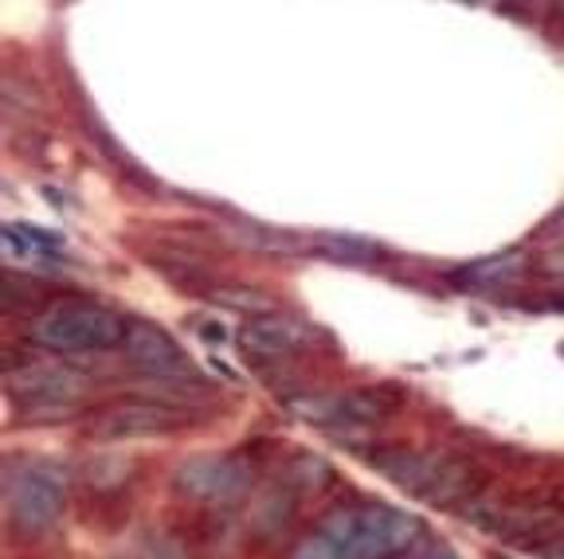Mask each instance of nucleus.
I'll return each instance as SVG.
<instances>
[{"label": "nucleus", "instance_id": "obj_18", "mask_svg": "<svg viewBox=\"0 0 564 559\" xmlns=\"http://www.w3.org/2000/svg\"><path fill=\"white\" fill-rule=\"evenodd\" d=\"M145 559H185V551H181L176 540H165V536H161V540H153V548Z\"/></svg>", "mask_w": 564, "mask_h": 559}, {"label": "nucleus", "instance_id": "obj_1", "mask_svg": "<svg viewBox=\"0 0 564 559\" xmlns=\"http://www.w3.org/2000/svg\"><path fill=\"white\" fill-rule=\"evenodd\" d=\"M326 540L337 548L341 559H392L415 544L420 520L408 513L384 505H361V508H337L322 525Z\"/></svg>", "mask_w": 564, "mask_h": 559}, {"label": "nucleus", "instance_id": "obj_6", "mask_svg": "<svg viewBox=\"0 0 564 559\" xmlns=\"http://www.w3.org/2000/svg\"><path fill=\"white\" fill-rule=\"evenodd\" d=\"M463 520H470L490 536H510V540L525 544L561 528V513L549 505H498V501L482 497H470V505H463Z\"/></svg>", "mask_w": 564, "mask_h": 559}, {"label": "nucleus", "instance_id": "obj_7", "mask_svg": "<svg viewBox=\"0 0 564 559\" xmlns=\"http://www.w3.org/2000/svg\"><path fill=\"white\" fill-rule=\"evenodd\" d=\"M122 349L141 372H150V376L165 380V384H196V368L188 364L181 344H176L165 329H158V325L130 321Z\"/></svg>", "mask_w": 564, "mask_h": 559}, {"label": "nucleus", "instance_id": "obj_17", "mask_svg": "<svg viewBox=\"0 0 564 559\" xmlns=\"http://www.w3.org/2000/svg\"><path fill=\"white\" fill-rule=\"evenodd\" d=\"M216 302H224V306H239V309H259V314L271 309V297L256 294V289H224V294H216Z\"/></svg>", "mask_w": 564, "mask_h": 559}, {"label": "nucleus", "instance_id": "obj_15", "mask_svg": "<svg viewBox=\"0 0 564 559\" xmlns=\"http://www.w3.org/2000/svg\"><path fill=\"white\" fill-rule=\"evenodd\" d=\"M294 478H302V481H306V490H310V485H314V490H322V485H326V481L334 478V473H329V465L322 462V458H314V454H302L299 462H294Z\"/></svg>", "mask_w": 564, "mask_h": 559}, {"label": "nucleus", "instance_id": "obj_11", "mask_svg": "<svg viewBox=\"0 0 564 559\" xmlns=\"http://www.w3.org/2000/svg\"><path fill=\"white\" fill-rule=\"evenodd\" d=\"M400 403H404V392L392 387V384L352 387V392L337 395L334 427H372V423H380L392 412H400Z\"/></svg>", "mask_w": 564, "mask_h": 559}, {"label": "nucleus", "instance_id": "obj_21", "mask_svg": "<svg viewBox=\"0 0 564 559\" xmlns=\"http://www.w3.org/2000/svg\"><path fill=\"white\" fill-rule=\"evenodd\" d=\"M510 4H533V0H510Z\"/></svg>", "mask_w": 564, "mask_h": 559}, {"label": "nucleus", "instance_id": "obj_4", "mask_svg": "<svg viewBox=\"0 0 564 559\" xmlns=\"http://www.w3.org/2000/svg\"><path fill=\"white\" fill-rule=\"evenodd\" d=\"M4 392L12 395L17 407H32V419H63L75 415L83 392H87V376L79 368L67 364H24L12 368L4 376Z\"/></svg>", "mask_w": 564, "mask_h": 559}, {"label": "nucleus", "instance_id": "obj_13", "mask_svg": "<svg viewBox=\"0 0 564 559\" xmlns=\"http://www.w3.org/2000/svg\"><path fill=\"white\" fill-rule=\"evenodd\" d=\"M4 251L9 259H59V239L47 235L40 228H28V223H9L4 228Z\"/></svg>", "mask_w": 564, "mask_h": 559}, {"label": "nucleus", "instance_id": "obj_19", "mask_svg": "<svg viewBox=\"0 0 564 559\" xmlns=\"http://www.w3.org/2000/svg\"><path fill=\"white\" fill-rule=\"evenodd\" d=\"M200 337H204L208 344H224V341H228V329H224L220 321H204V325H200Z\"/></svg>", "mask_w": 564, "mask_h": 559}, {"label": "nucleus", "instance_id": "obj_5", "mask_svg": "<svg viewBox=\"0 0 564 559\" xmlns=\"http://www.w3.org/2000/svg\"><path fill=\"white\" fill-rule=\"evenodd\" d=\"M188 423L185 412H176L161 399H122L102 407L98 415H90L83 435L98 446H115V442H138V438H161L173 435Z\"/></svg>", "mask_w": 564, "mask_h": 559}, {"label": "nucleus", "instance_id": "obj_20", "mask_svg": "<svg viewBox=\"0 0 564 559\" xmlns=\"http://www.w3.org/2000/svg\"><path fill=\"white\" fill-rule=\"evenodd\" d=\"M541 556H545V559H564V544H545V548H541Z\"/></svg>", "mask_w": 564, "mask_h": 559}, {"label": "nucleus", "instance_id": "obj_8", "mask_svg": "<svg viewBox=\"0 0 564 559\" xmlns=\"http://www.w3.org/2000/svg\"><path fill=\"white\" fill-rule=\"evenodd\" d=\"M251 485V470L239 458H193L176 470V490L208 505H236Z\"/></svg>", "mask_w": 564, "mask_h": 559}, {"label": "nucleus", "instance_id": "obj_16", "mask_svg": "<svg viewBox=\"0 0 564 559\" xmlns=\"http://www.w3.org/2000/svg\"><path fill=\"white\" fill-rule=\"evenodd\" d=\"M291 559H341V556H337V548L326 540V533H317V536H306L302 544H294Z\"/></svg>", "mask_w": 564, "mask_h": 559}, {"label": "nucleus", "instance_id": "obj_14", "mask_svg": "<svg viewBox=\"0 0 564 559\" xmlns=\"http://www.w3.org/2000/svg\"><path fill=\"white\" fill-rule=\"evenodd\" d=\"M521 263H525V254L506 251V254H494V259H482V263L467 266V271H463V278L475 282V286H494V282L513 278V274L521 271Z\"/></svg>", "mask_w": 564, "mask_h": 559}, {"label": "nucleus", "instance_id": "obj_10", "mask_svg": "<svg viewBox=\"0 0 564 559\" xmlns=\"http://www.w3.org/2000/svg\"><path fill=\"white\" fill-rule=\"evenodd\" d=\"M369 462L384 478L397 481L400 490L423 497V490L432 485L435 470H440L443 454H423V450H408V446H377V450H369Z\"/></svg>", "mask_w": 564, "mask_h": 559}, {"label": "nucleus", "instance_id": "obj_22", "mask_svg": "<svg viewBox=\"0 0 564 559\" xmlns=\"http://www.w3.org/2000/svg\"><path fill=\"white\" fill-rule=\"evenodd\" d=\"M498 559H506V556H498Z\"/></svg>", "mask_w": 564, "mask_h": 559}, {"label": "nucleus", "instance_id": "obj_3", "mask_svg": "<svg viewBox=\"0 0 564 559\" xmlns=\"http://www.w3.org/2000/svg\"><path fill=\"white\" fill-rule=\"evenodd\" d=\"M63 501H67V473L59 465L47 462H28L24 470H9V485H4V508L17 533H44L59 520Z\"/></svg>", "mask_w": 564, "mask_h": 559}, {"label": "nucleus", "instance_id": "obj_12", "mask_svg": "<svg viewBox=\"0 0 564 559\" xmlns=\"http://www.w3.org/2000/svg\"><path fill=\"white\" fill-rule=\"evenodd\" d=\"M482 485V473L478 465L463 462V458H443L440 470H435L432 485L423 490V501L432 505H455V501H470Z\"/></svg>", "mask_w": 564, "mask_h": 559}, {"label": "nucleus", "instance_id": "obj_2", "mask_svg": "<svg viewBox=\"0 0 564 559\" xmlns=\"http://www.w3.org/2000/svg\"><path fill=\"white\" fill-rule=\"evenodd\" d=\"M126 332H130V321L98 302H59L35 321V341L67 357L122 349Z\"/></svg>", "mask_w": 564, "mask_h": 559}, {"label": "nucleus", "instance_id": "obj_9", "mask_svg": "<svg viewBox=\"0 0 564 559\" xmlns=\"http://www.w3.org/2000/svg\"><path fill=\"white\" fill-rule=\"evenodd\" d=\"M239 349L251 360H282L302 349V325L282 314H259L239 329Z\"/></svg>", "mask_w": 564, "mask_h": 559}]
</instances>
